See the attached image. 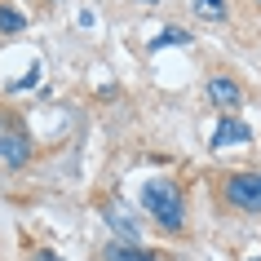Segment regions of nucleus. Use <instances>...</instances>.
Wrapping results in <instances>:
<instances>
[{
    "instance_id": "nucleus-1",
    "label": "nucleus",
    "mask_w": 261,
    "mask_h": 261,
    "mask_svg": "<svg viewBox=\"0 0 261 261\" xmlns=\"http://www.w3.org/2000/svg\"><path fill=\"white\" fill-rule=\"evenodd\" d=\"M142 204H146V213H151L164 230H181L186 226V204H181V191L173 186V181L155 177L142 186Z\"/></svg>"
},
{
    "instance_id": "nucleus-2",
    "label": "nucleus",
    "mask_w": 261,
    "mask_h": 261,
    "mask_svg": "<svg viewBox=\"0 0 261 261\" xmlns=\"http://www.w3.org/2000/svg\"><path fill=\"white\" fill-rule=\"evenodd\" d=\"M221 195L244 213H261V173H230L221 181Z\"/></svg>"
},
{
    "instance_id": "nucleus-3",
    "label": "nucleus",
    "mask_w": 261,
    "mask_h": 261,
    "mask_svg": "<svg viewBox=\"0 0 261 261\" xmlns=\"http://www.w3.org/2000/svg\"><path fill=\"white\" fill-rule=\"evenodd\" d=\"M0 160H5V164H27L31 160L27 138H22L18 128H9V124H0Z\"/></svg>"
},
{
    "instance_id": "nucleus-4",
    "label": "nucleus",
    "mask_w": 261,
    "mask_h": 261,
    "mask_svg": "<svg viewBox=\"0 0 261 261\" xmlns=\"http://www.w3.org/2000/svg\"><path fill=\"white\" fill-rule=\"evenodd\" d=\"M252 142V133H248V124H239L234 115H226V120L217 124V133H213V146L217 151H226V146H248Z\"/></svg>"
},
{
    "instance_id": "nucleus-5",
    "label": "nucleus",
    "mask_w": 261,
    "mask_h": 261,
    "mask_svg": "<svg viewBox=\"0 0 261 261\" xmlns=\"http://www.w3.org/2000/svg\"><path fill=\"white\" fill-rule=\"evenodd\" d=\"M102 261H155V252L142 244H128V239H111L102 248Z\"/></svg>"
},
{
    "instance_id": "nucleus-6",
    "label": "nucleus",
    "mask_w": 261,
    "mask_h": 261,
    "mask_svg": "<svg viewBox=\"0 0 261 261\" xmlns=\"http://www.w3.org/2000/svg\"><path fill=\"white\" fill-rule=\"evenodd\" d=\"M208 97H213L221 111H234L239 107V84H234L230 75H213V80H208Z\"/></svg>"
},
{
    "instance_id": "nucleus-7",
    "label": "nucleus",
    "mask_w": 261,
    "mask_h": 261,
    "mask_svg": "<svg viewBox=\"0 0 261 261\" xmlns=\"http://www.w3.org/2000/svg\"><path fill=\"white\" fill-rule=\"evenodd\" d=\"M107 221L115 226V234H120V239L138 244V217H133V213H128L124 204H111V208H107Z\"/></svg>"
},
{
    "instance_id": "nucleus-8",
    "label": "nucleus",
    "mask_w": 261,
    "mask_h": 261,
    "mask_svg": "<svg viewBox=\"0 0 261 261\" xmlns=\"http://www.w3.org/2000/svg\"><path fill=\"white\" fill-rule=\"evenodd\" d=\"M22 27H27V18L18 14L14 5H0V36H18Z\"/></svg>"
},
{
    "instance_id": "nucleus-9",
    "label": "nucleus",
    "mask_w": 261,
    "mask_h": 261,
    "mask_svg": "<svg viewBox=\"0 0 261 261\" xmlns=\"http://www.w3.org/2000/svg\"><path fill=\"white\" fill-rule=\"evenodd\" d=\"M160 44H191V31H186V27H164L151 40V49H160Z\"/></svg>"
},
{
    "instance_id": "nucleus-10",
    "label": "nucleus",
    "mask_w": 261,
    "mask_h": 261,
    "mask_svg": "<svg viewBox=\"0 0 261 261\" xmlns=\"http://www.w3.org/2000/svg\"><path fill=\"white\" fill-rule=\"evenodd\" d=\"M195 9H204L208 18H226V5H221V0H199Z\"/></svg>"
},
{
    "instance_id": "nucleus-11",
    "label": "nucleus",
    "mask_w": 261,
    "mask_h": 261,
    "mask_svg": "<svg viewBox=\"0 0 261 261\" xmlns=\"http://www.w3.org/2000/svg\"><path fill=\"white\" fill-rule=\"evenodd\" d=\"M31 261H62V257H58V252H36Z\"/></svg>"
},
{
    "instance_id": "nucleus-12",
    "label": "nucleus",
    "mask_w": 261,
    "mask_h": 261,
    "mask_svg": "<svg viewBox=\"0 0 261 261\" xmlns=\"http://www.w3.org/2000/svg\"><path fill=\"white\" fill-rule=\"evenodd\" d=\"M257 261H261V257H257Z\"/></svg>"
}]
</instances>
